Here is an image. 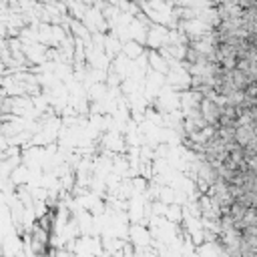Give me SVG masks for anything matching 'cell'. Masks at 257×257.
I'll return each mask as SVG.
<instances>
[]
</instances>
